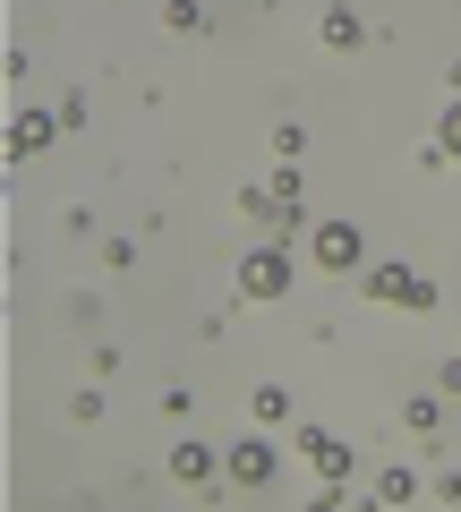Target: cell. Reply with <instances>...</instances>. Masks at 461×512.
Listing matches in <instances>:
<instances>
[{
    "instance_id": "1",
    "label": "cell",
    "mask_w": 461,
    "mask_h": 512,
    "mask_svg": "<svg viewBox=\"0 0 461 512\" xmlns=\"http://www.w3.org/2000/svg\"><path fill=\"white\" fill-rule=\"evenodd\" d=\"M240 205L265 222V231H299V222H308V205H299V171H291V163H282L265 188H240Z\"/></svg>"
},
{
    "instance_id": "14",
    "label": "cell",
    "mask_w": 461,
    "mask_h": 512,
    "mask_svg": "<svg viewBox=\"0 0 461 512\" xmlns=\"http://www.w3.org/2000/svg\"><path fill=\"white\" fill-rule=\"evenodd\" d=\"M436 137H444V154H461V103H444V128H436Z\"/></svg>"
},
{
    "instance_id": "5",
    "label": "cell",
    "mask_w": 461,
    "mask_h": 512,
    "mask_svg": "<svg viewBox=\"0 0 461 512\" xmlns=\"http://www.w3.org/2000/svg\"><path fill=\"white\" fill-rule=\"evenodd\" d=\"M299 453H308V470L351 478V444H342V436H325V427H308V436H299Z\"/></svg>"
},
{
    "instance_id": "4",
    "label": "cell",
    "mask_w": 461,
    "mask_h": 512,
    "mask_svg": "<svg viewBox=\"0 0 461 512\" xmlns=\"http://www.w3.org/2000/svg\"><path fill=\"white\" fill-rule=\"evenodd\" d=\"M308 256L325 265V274H351V265H359V231H351V222H325V231L308 239Z\"/></svg>"
},
{
    "instance_id": "12",
    "label": "cell",
    "mask_w": 461,
    "mask_h": 512,
    "mask_svg": "<svg viewBox=\"0 0 461 512\" xmlns=\"http://www.w3.org/2000/svg\"><path fill=\"white\" fill-rule=\"evenodd\" d=\"M402 419L419 427V436H436V427H444V410H436V402H427V393H419V402H402Z\"/></svg>"
},
{
    "instance_id": "8",
    "label": "cell",
    "mask_w": 461,
    "mask_h": 512,
    "mask_svg": "<svg viewBox=\"0 0 461 512\" xmlns=\"http://www.w3.org/2000/svg\"><path fill=\"white\" fill-rule=\"evenodd\" d=\"M171 478H180V487H214V453H205V444H180V453H171Z\"/></svg>"
},
{
    "instance_id": "6",
    "label": "cell",
    "mask_w": 461,
    "mask_h": 512,
    "mask_svg": "<svg viewBox=\"0 0 461 512\" xmlns=\"http://www.w3.org/2000/svg\"><path fill=\"white\" fill-rule=\"evenodd\" d=\"M43 146H52V120H43V111H18V120H9V163H35Z\"/></svg>"
},
{
    "instance_id": "15",
    "label": "cell",
    "mask_w": 461,
    "mask_h": 512,
    "mask_svg": "<svg viewBox=\"0 0 461 512\" xmlns=\"http://www.w3.org/2000/svg\"><path fill=\"white\" fill-rule=\"evenodd\" d=\"M444 393H461V359H444Z\"/></svg>"
},
{
    "instance_id": "10",
    "label": "cell",
    "mask_w": 461,
    "mask_h": 512,
    "mask_svg": "<svg viewBox=\"0 0 461 512\" xmlns=\"http://www.w3.org/2000/svg\"><path fill=\"white\" fill-rule=\"evenodd\" d=\"M325 43H333V52H351V43H359V18H351V9H325Z\"/></svg>"
},
{
    "instance_id": "11",
    "label": "cell",
    "mask_w": 461,
    "mask_h": 512,
    "mask_svg": "<svg viewBox=\"0 0 461 512\" xmlns=\"http://www.w3.org/2000/svg\"><path fill=\"white\" fill-rule=\"evenodd\" d=\"M376 495H385V504H410V495H419V478H410V470H385V478H376Z\"/></svg>"
},
{
    "instance_id": "3",
    "label": "cell",
    "mask_w": 461,
    "mask_h": 512,
    "mask_svg": "<svg viewBox=\"0 0 461 512\" xmlns=\"http://www.w3.org/2000/svg\"><path fill=\"white\" fill-rule=\"evenodd\" d=\"M240 291H248V299H282V291H291V256H282V248H257V256L240 265Z\"/></svg>"
},
{
    "instance_id": "2",
    "label": "cell",
    "mask_w": 461,
    "mask_h": 512,
    "mask_svg": "<svg viewBox=\"0 0 461 512\" xmlns=\"http://www.w3.org/2000/svg\"><path fill=\"white\" fill-rule=\"evenodd\" d=\"M359 282H368V299H393V308H436V282L410 274V265H376V274H359Z\"/></svg>"
},
{
    "instance_id": "9",
    "label": "cell",
    "mask_w": 461,
    "mask_h": 512,
    "mask_svg": "<svg viewBox=\"0 0 461 512\" xmlns=\"http://www.w3.org/2000/svg\"><path fill=\"white\" fill-rule=\"evenodd\" d=\"M248 410H257L265 427H282V419H291V393H282V384H257V402H248Z\"/></svg>"
},
{
    "instance_id": "7",
    "label": "cell",
    "mask_w": 461,
    "mask_h": 512,
    "mask_svg": "<svg viewBox=\"0 0 461 512\" xmlns=\"http://www.w3.org/2000/svg\"><path fill=\"white\" fill-rule=\"evenodd\" d=\"M231 478H240V487H265V478H274V444H265V436L231 444Z\"/></svg>"
},
{
    "instance_id": "13",
    "label": "cell",
    "mask_w": 461,
    "mask_h": 512,
    "mask_svg": "<svg viewBox=\"0 0 461 512\" xmlns=\"http://www.w3.org/2000/svg\"><path fill=\"white\" fill-rule=\"evenodd\" d=\"M163 18H171V26H180V35H205V9H197V0H171Z\"/></svg>"
}]
</instances>
